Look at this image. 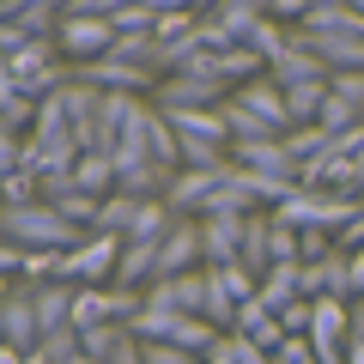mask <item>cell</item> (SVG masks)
Masks as SVG:
<instances>
[{
	"instance_id": "obj_1",
	"label": "cell",
	"mask_w": 364,
	"mask_h": 364,
	"mask_svg": "<svg viewBox=\"0 0 364 364\" xmlns=\"http://www.w3.org/2000/svg\"><path fill=\"white\" fill-rule=\"evenodd\" d=\"M0 237L18 249H73L91 231L61 219V207H49V200H31V207H0Z\"/></svg>"
},
{
	"instance_id": "obj_2",
	"label": "cell",
	"mask_w": 364,
	"mask_h": 364,
	"mask_svg": "<svg viewBox=\"0 0 364 364\" xmlns=\"http://www.w3.org/2000/svg\"><path fill=\"white\" fill-rule=\"evenodd\" d=\"M364 213V200L358 195H328V188H298L291 200H279L273 207V219L279 225H291V231H346L352 219Z\"/></svg>"
},
{
	"instance_id": "obj_3",
	"label": "cell",
	"mask_w": 364,
	"mask_h": 364,
	"mask_svg": "<svg viewBox=\"0 0 364 364\" xmlns=\"http://www.w3.org/2000/svg\"><path fill=\"white\" fill-rule=\"evenodd\" d=\"M116 261H122V237L91 231L85 243L61 249V267H55V279H67V286H109V279H116Z\"/></svg>"
},
{
	"instance_id": "obj_4",
	"label": "cell",
	"mask_w": 364,
	"mask_h": 364,
	"mask_svg": "<svg viewBox=\"0 0 364 364\" xmlns=\"http://www.w3.org/2000/svg\"><path fill=\"white\" fill-rule=\"evenodd\" d=\"M243 219H249V213H200V249H207V267H243Z\"/></svg>"
},
{
	"instance_id": "obj_5",
	"label": "cell",
	"mask_w": 364,
	"mask_h": 364,
	"mask_svg": "<svg viewBox=\"0 0 364 364\" xmlns=\"http://www.w3.org/2000/svg\"><path fill=\"white\" fill-rule=\"evenodd\" d=\"M158 109H219L231 91L219 85V79H195V73H164L158 79Z\"/></svg>"
},
{
	"instance_id": "obj_6",
	"label": "cell",
	"mask_w": 364,
	"mask_h": 364,
	"mask_svg": "<svg viewBox=\"0 0 364 364\" xmlns=\"http://www.w3.org/2000/svg\"><path fill=\"white\" fill-rule=\"evenodd\" d=\"M55 43H61L67 61H97V55L116 49V25H109V18H67V13H61Z\"/></svg>"
},
{
	"instance_id": "obj_7",
	"label": "cell",
	"mask_w": 364,
	"mask_h": 364,
	"mask_svg": "<svg viewBox=\"0 0 364 364\" xmlns=\"http://www.w3.org/2000/svg\"><path fill=\"white\" fill-rule=\"evenodd\" d=\"M146 304H158V310H182V316H200V310H207V267L152 279V286H146Z\"/></svg>"
},
{
	"instance_id": "obj_8",
	"label": "cell",
	"mask_w": 364,
	"mask_h": 364,
	"mask_svg": "<svg viewBox=\"0 0 364 364\" xmlns=\"http://www.w3.org/2000/svg\"><path fill=\"white\" fill-rule=\"evenodd\" d=\"M207 267V249H200V219H176L158 243V279L164 273H195Z\"/></svg>"
},
{
	"instance_id": "obj_9",
	"label": "cell",
	"mask_w": 364,
	"mask_h": 364,
	"mask_svg": "<svg viewBox=\"0 0 364 364\" xmlns=\"http://www.w3.org/2000/svg\"><path fill=\"white\" fill-rule=\"evenodd\" d=\"M310 55H322L328 73H364V37H346V31H291Z\"/></svg>"
},
{
	"instance_id": "obj_10",
	"label": "cell",
	"mask_w": 364,
	"mask_h": 364,
	"mask_svg": "<svg viewBox=\"0 0 364 364\" xmlns=\"http://www.w3.org/2000/svg\"><path fill=\"white\" fill-rule=\"evenodd\" d=\"M316 316H310V346L316 358H328V352H340L352 340V304L346 298H310Z\"/></svg>"
},
{
	"instance_id": "obj_11",
	"label": "cell",
	"mask_w": 364,
	"mask_h": 364,
	"mask_svg": "<svg viewBox=\"0 0 364 364\" xmlns=\"http://www.w3.org/2000/svg\"><path fill=\"white\" fill-rule=\"evenodd\" d=\"M304 298H358V286H352V255H328V261H304Z\"/></svg>"
},
{
	"instance_id": "obj_12",
	"label": "cell",
	"mask_w": 364,
	"mask_h": 364,
	"mask_svg": "<svg viewBox=\"0 0 364 364\" xmlns=\"http://www.w3.org/2000/svg\"><path fill=\"white\" fill-rule=\"evenodd\" d=\"M231 97H237V104L249 109V116H261V122H267L273 134H279V140H286V134H291V116H286V91L273 85L267 73H261V79H249V85H237Z\"/></svg>"
},
{
	"instance_id": "obj_13",
	"label": "cell",
	"mask_w": 364,
	"mask_h": 364,
	"mask_svg": "<svg viewBox=\"0 0 364 364\" xmlns=\"http://www.w3.org/2000/svg\"><path fill=\"white\" fill-rule=\"evenodd\" d=\"M0 334H6V346L31 352L43 340V322H37V298H31V286H18L13 298L0 304Z\"/></svg>"
},
{
	"instance_id": "obj_14",
	"label": "cell",
	"mask_w": 364,
	"mask_h": 364,
	"mask_svg": "<svg viewBox=\"0 0 364 364\" xmlns=\"http://www.w3.org/2000/svg\"><path fill=\"white\" fill-rule=\"evenodd\" d=\"M267 79H273L279 91H286V85H304V79H334V73H328V61H322V55H310L298 37H291L286 49H279V55L267 61Z\"/></svg>"
},
{
	"instance_id": "obj_15",
	"label": "cell",
	"mask_w": 364,
	"mask_h": 364,
	"mask_svg": "<svg viewBox=\"0 0 364 364\" xmlns=\"http://www.w3.org/2000/svg\"><path fill=\"white\" fill-rule=\"evenodd\" d=\"M231 164L261 170V176H298V158L286 152V140H237L231 146Z\"/></svg>"
},
{
	"instance_id": "obj_16",
	"label": "cell",
	"mask_w": 364,
	"mask_h": 364,
	"mask_svg": "<svg viewBox=\"0 0 364 364\" xmlns=\"http://www.w3.org/2000/svg\"><path fill=\"white\" fill-rule=\"evenodd\" d=\"M255 298L267 304L273 316L286 310V304H298V298H304V261H273V267L261 273V286H255Z\"/></svg>"
},
{
	"instance_id": "obj_17",
	"label": "cell",
	"mask_w": 364,
	"mask_h": 364,
	"mask_svg": "<svg viewBox=\"0 0 364 364\" xmlns=\"http://www.w3.org/2000/svg\"><path fill=\"white\" fill-rule=\"evenodd\" d=\"M152 279H158V243H134V237H122V261H116V279H109V286L146 291Z\"/></svg>"
},
{
	"instance_id": "obj_18",
	"label": "cell",
	"mask_w": 364,
	"mask_h": 364,
	"mask_svg": "<svg viewBox=\"0 0 364 364\" xmlns=\"http://www.w3.org/2000/svg\"><path fill=\"white\" fill-rule=\"evenodd\" d=\"M0 122H6L13 134H31V128H37V97L6 73V61H0Z\"/></svg>"
},
{
	"instance_id": "obj_19",
	"label": "cell",
	"mask_w": 364,
	"mask_h": 364,
	"mask_svg": "<svg viewBox=\"0 0 364 364\" xmlns=\"http://www.w3.org/2000/svg\"><path fill=\"white\" fill-rule=\"evenodd\" d=\"M31 298H37L43 334H55V328L73 322V286H67V279H43V286H31Z\"/></svg>"
},
{
	"instance_id": "obj_20",
	"label": "cell",
	"mask_w": 364,
	"mask_h": 364,
	"mask_svg": "<svg viewBox=\"0 0 364 364\" xmlns=\"http://www.w3.org/2000/svg\"><path fill=\"white\" fill-rule=\"evenodd\" d=\"M73 188H85V195H116V158L109 152H79V164H73Z\"/></svg>"
},
{
	"instance_id": "obj_21",
	"label": "cell",
	"mask_w": 364,
	"mask_h": 364,
	"mask_svg": "<svg viewBox=\"0 0 364 364\" xmlns=\"http://www.w3.org/2000/svg\"><path fill=\"white\" fill-rule=\"evenodd\" d=\"M322 97H328V79H304V85H286V116H291V128H304V122L322 116Z\"/></svg>"
},
{
	"instance_id": "obj_22",
	"label": "cell",
	"mask_w": 364,
	"mask_h": 364,
	"mask_svg": "<svg viewBox=\"0 0 364 364\" xmlns=\"http://www.w3.org/2000/svg\"><path fill=\"white\" fill-rule=\"evenodd\" d=\"M134 219H140V200H134V195H104V200H97V225H91V231L128 237V231H134Z\"/></svg>"
},
{
	"instance_id": "obj_23",
	"label": "cell",
	"mask_w": 364,
	"mask_h": 364,
	"mask_svg": "<svg viewBox=\"0 0 364 364\" xmlns=\"http://www.w3.org/2000/svg\"><path fill=\"white\" fill-rule=\"evenodd\" d=\"M146 146H152V158H158V164H170V170H176V158H182V134L170 128V116H164V109H146Z\"/></svg>"
},
{
	"instance_id": "obj_24",
	"label": "cell",
	"mask_w": 364,
	"mask_h": 364,
	"mask_svg": "<svg viewBox=\"0 0 364 364\" xmlns=\"http://www.w3.org/2000/svg\"><path fill=\"white\" fill-rule=\"evenodd\" d=\"M243 267L255 273V279H261V273L273 267V255H267V207H261V213H249V219H243Z\"/></svg>"
},
{
	"instance_id": "obj_25",
	"label": "cell",
	"mask_w": 364,
	"mask_h": 364,
	"mask_svg": "<svg viewBox=\"0 0 364 364\" xmlns=\"http://www.w3.org/2000/svg\"><path fill=\"white\" fill-rule=\"evenodd\" d=\"M207 364H273L249 334H219V346L207 352Z\"/></svg>"
},
{
	"instance_id": "obj_26",
	"label": "cell",
	"mask_w": 364,
	"mask_h": 364,
	"mask_svg": "<svg viewBox=\"0 0 364 364\" xmlns=\"http://www.w3.org/2000/svg\"><path fill=\"white\" fill-rule=\"evenodd\" d=\"M128 340V322H97V328H79V352H91V358H104L109 364V352Z\"/></svg>"
},
{
	"instance_id": "obj_27",
	"label": "cell",
	"mask_w": 364,
	"mask_h": 364,
	"mask_svg": "<svg viewBox=\"0 0 364 364\" xmlns=\"http://www.w3.org/2000/svg\"><path fill=\"white\" fill-rule=\"evenodd\" d=\"M225 122H231V146H237V140H279V134H273L261 116H249L237 97H225Z\"/></svg>"
},
{
	"instance_id": "obj_28",
	"label": "cell",
	"mask_w": 364,
	"mask_h": 364,
	"mask_svg": "<svg viewBox=\"0 0 364 364\" xmlns=\"http://www.w3.org/2000/svg\"><path fill=\"white\" fill-rule=\"evenodd\" d=\"M49 207H61V219H73V225H97V195H85V188H61V195L49 200Z\"/></svg>"
},
{
	"instance_id": "obj_29",
	"label": "cell",
	"mask_w": 364,
	"mask_h": 364,
	"mask_svg": "<svg viewBox=\"0 0 364 364\" xmlns=\"http://www.w3.org/2000/svg\"><path fill=\"white\" fill-rule=\"evenodd\" d=\"M31 200H43V182L31 176V170H13V176H0V207H31Z\"/></svg>"
},
{
	"instance_id": "obj_30",
	"label": "cell",
	"mask_w": 364,
	"mask_h": 364,
	"mask_svg": "<svg viewBox=\"0 0 364 364\" xmlns=\"http://www.w3.org/2000/svg\"><path fill=\"white\" fill-rule=\"evenodd\" d=\"M352 122H364V109H352L346 97H334V91H328V97H322V116H316V128H322V134H346Z\"/></svg>"
},
{
	"instance_id": "obj_31",
	"label": "cell",
	"mask_w": 364,
	"mask_h": 364,
	"mask_svg": "<svg viewBox=\"0 0 364 364\" xmlns=\"http://www.w3.org/2000/svg\"><path fill=\"white\" fill-rule=\"evenodd\" d=\"M37 352H43L49 364H67V358L79 352V328L67 322V328H55V334H43V340H37Z\"/></svg>"
},
{
	"instance_id": "obj_32",
	"label": "cell",
	"mask_w": 364,
	"mask_h": 364,
	"mask_svg": "<svg viewBox=\"0 0 364 364\" xmlns=\"http://www.w3.org/2000/svg\"><path fill=\"white\" fill-rule=\"evenodd\" d=\"M286 152H291V158H298V164H304V158L328 152V134L316 128V122H304V128H291V134H286Z\"/></svg>"
},
{
	"instance_id": "obj_33",
	"label": "cell",
	"mask_w": 364,
	"mask_h": 364,
	"mask_svg": "<svg viewBox=\"0 0 364 364\" xmlns=\"http://www.w3.org/2000/svg\"><path fill=\"white\" fill-rule=\"evenodd\" d=\"M267 255H273V261H304V255H298V231L279 225L273 213H267Z\"/></svg>"
},
{
	"instance_id": "obj_34",
	"label": "cell",
	"mask_w": 364,
	"mask_h": 364,
	"mask_svg": "<svg viewBox=\"0 0 364 364\" xmlns=\"http://www.w3.org/2000/svg\"><path fill=\"white\" fill-rule=\"evenodd\" d=\"M286 43H291V31H286V25H273V18H261V25H255V37H249V49H255V55H267V61H273V55L286 49Z\"/></svg>"
},
{
	"instance_id": "obj_35",
	"label": "cell",
	"mask_w": 364,
	"mask_h": 364,
	"mask_svg": "<svg viewBox=\"0 0 364 364\" xmlns=\"http://www.w3.org/2000/svg\"><path fill=\"white\" fill-rule=\"evenodd\" d=\"M261 6V18H273V25H304V13H310V0H255Z\"/></svg>"
},
{
	"instance_id": "obj_36",
	"label": "cell",
	"mask_w": 364,
	"mask_h": 364,
	"mask_svg": "<svg viewBox=\"0 0 364 364\" xmlns=\"http://www.w3.org/2000/svg\"><path fill=\"white\" fill-rule=\"evenodd\" d=\"M195 25H200V13H158V25H152V43H176V37H188Z\"/></svg>"
},
{
	"instance_id": "obj_37",
	"label": "cell",
	"mask_w": 364,
	"mask_h": 364,
	"mask_svg": "<svg viewBox=\"0 0 364 364\" xmlns=\"http://www.w3.org/2000/svg\"><path fill=\"white\" fill-rule=\"evenodd\" d=\"M140 352H146V364H207V358H195V352L170 346V340H140Z\"/></svg>"
},
{
	"instance_id": "obj_38",
	"label": "cell",
	"mask_w": 364,
	"mask_h": 364,
	"mask_svg": "<svg viewBox=\"0 0 364 364\" xmlns=\"http://www.w3.org/2000/svg\"><path fill=\"white\" fill-rule=\"evenodd\" d=\"M298 255L304 261H328L334 255V231H298Z\"/></svg>"
},
{
	"instance_id": "obj_39",
	"label": "cell",
	"mask_w": 364,
	"mask_h": 364,
	"mask_svg": "<svg viewBox=\"0 0 364 364\" xmlns=\"http://www.w3.org/2000/svg\"><path fill=\"white\" fill-rule=\"evenodd\" d=\"M267 316H273V310H267V304H261V298H249V304H237V322H231V334H255V328L267 322Z\"/></svg>"
},
{
	"instance_id": "obj_40",
	"label": "cell",
	"mask_w": 364,
	"mask_h": 364,
	"mask_svg": "<svg viewBox=\"0 0 364 364\" xmlns=\"http://www.w3.org/2000/svg\"><path fill=\"white\" fill-rule=\"evenodd\" d=\"M310 316H316V304L298 298V304H286V310H279V328H286V334H310Z\"/></svg>"
},
{
	"instance_id": "obj_41",
	"label": "cell",
	"mask_w": 364,
	"mask_h": 364,
	"mask_svg": "<svg viewBox=\"0 0 364 364\" xmlns=\"http://www.w3.org/2000/svg\"><path fill=\"white\" fill-rule=\"evenodd\" d=\"M18 164H25V134L6 128V134H0V176H13Z\"/></svg>"
},
{
	"instance_id": "obj_42",
	"label": "cell",
	"mask_w": 364,
	"mask_h": 364,
	"mask_svg": "<svg viewBox=\"0 0 364 364\" xmlns=\"http://www.w3.org/2000/svg\"><path fill=\"white\" fill-rule=\"evenodd\" d=\"M328 91H334V97H346L352 109H364V73H334V79H328Z\"/></svg>"
},
{
	"instance_id": "obj_43",
	"label": "cell",
	"mask_w": 364,
	"mask_h": 364,
	"mask_svg": "<svg viewBox=\"0 0 364 364\" xmlns=\"http://www.w3.org/2000/svg\"><path fill=\"white\" fill-rule=\"evenodd\" d=\"M249 340H255V346H261V352H267V358H273V352L286 346L291 334H286V328H279V316H267V322H261V328H255V334H249Z\"/></svg>"
},
{
	"instance_id": "obj_44",
	"label": "cell",
	"mask_w": 364,
	"mask_h": 364,
	"mask_svg": "<svg viewBox=\"0 0 364 364\" xmlns=\"http://www.w3.org/2000/svg\"><path fill=\"white\" fill-rule=\"evenodd\" d=\"M25 43H31V31L18 25V18H0V55H18Z\"/></svg>"
},
{
	"instance_id": "obj_45",
	"label": "cell",
	"mask_w": 364,
	"mask_h": 364,
	"mask_svg": "<svg viewBox=\"0 0 364 364\" xmlns=\"http://www.w3.org/2000/svg\"><path fill=\"white\" fill-rule=\"evenodd\" d=\"M334 249H340V255H358V249H364V213H358V219H352L346 231L334 237Z\"/></svg>"
},
{
	"instance_id": "obj_46",
	"label": "cell",
	"mask_w": 364,
	"mask_h": 364,
	"mask_svg": "<svg viewBox=\"0 0 364 364\" xmlns=\"http://www.w3.org/2000/svg\"><path fill=\"white\" fill-rule=\"evenodd\" d=\"M109 364H146V352H140V340L128 334V340H122L116 352H109Z\"/></svg>"
},
{
	"instance_id": "obj_47",
	"label": "cell",
	"mask_w": 364,
	"mask_h": 364,
	"mask_svg": "<svg viewBox=\"0 0 364 364\" xmlns=\"http://www.w3.org/2000/svg\"><path fill=\"white\" fill-rule=\"evenodd\" d=\"M146 6H152V13H195L188 0H146Z\"/></svg>"
},
{
	"instance_id": "obj_48",
	"label": "cell",
	"mask_w": 364,
	"mask_h": 364,
	"mask_svg": "<svg viewBox=\"0 0 364 364\" xmlns=\"http://www.w3.org/2000/svg\"><path fill=\"white\" fill-rule=\"evenodd\" d=\"M352 340H364V298H352Z\"/></svg>"
},
{
	"instance_id": "obj_49",
	"label": "cell",
	"mask_w": 364,
	"mask_h": 364,
	"mask_svg": "<svg viewBox=\"0 0 364 364\" xmlns=\"http://www.w3.org/2000/svg\"><path fill=\"white\" fill-rule=\"evenodd\" d=\"M13 6H55V13H67V0H13ZM6 6V13H13Z\"/></svg>"
},
{
	"instance_id": "obj_50",
	"label": "cell",
	"mask_w": 364,
	"mask_h": 364,
	"mask_svg": "<svg viewBox=\"0 0 364 364\" xmlns=\"http://www.w3.org/2000/svg\"><path fill=\"white\" fill-rule=\"evenodd\" d=\"M346 364H364V340H346Z\"/></svg>"
},
{
	"instance_id": "obj_51",
	"label": "cell",
	"mask_w": 364,
	"mask_h": 364,
	"mask_svg": "<svg viewBox=\"0 0 364 364\" xmlns=\"http://www.w3.org/2000/svg\"><path fill=\"white\" fill-rule=\"evenodd\" d=\"M67 364H104V358H91V352H73V358H67Z\"/></svg>"
},
{
	"instance_id": "obj_52",
	"label": "cell",
	"mask_w": 364,
	"mask_h": 364,
	"mask_svg": "<svg viewBox=\"0 0 364 364\" xmlns=\"http://www.w3.org/2000/svg\"><path fill=\"white\" fill-rule=\"evenodd\" d=\"M352 164H358V200H364V152H358V158H352Z\"/></svg>"
},
{
	"instance_id": "obj_53",
	"label": "cell",
	"mask_w": 364,
	"mask_h": 364,
	"mask_svg": "<svg viewBox=\"0 0 364 364\" xmlns=\"http://www.w3.org/2000/svg\"><path fill=\"white\" fill-rule=\"evenodd\" d=\"M188 6H195V13H213V6H219V0H188Z\"/></svg>"
},
{
	"instance_id": "obj_54",
	"label": "cell",
	"mask_w": 364,
	"mask_h": 364,
	"mask_svg": "<svg viewBox=\"0 0 364 364\" xmlns=\"http://www.w3.org/2000/svg\"><path fill=\"white\" fill-rule=\"evenodd\" d=\"M25 364H49V358H43V352H37V346H31V352H25Z\"/></svg>"
},
{
	"instance_id": "obj_55",
	"label": "cell",
	"mask_w": 364,
	"mask_h": 364,
	"mask_svg": "<svg viewBox=\"0 0 364 364\" xmlns=\"http://www.w3.org/2000/svg\"><path fill=\"white\" fill-rule=\"evenodd\" d=\"M6 298H13V286H6V273H0V304H6Z\"/></svg>"
},
{
	"instance_id": "obj_56",
	"label": "cell",
	"mask_w": 364,
	"mask_h": 364,
	"mask_svg": "<svg viewBox=\"0 0 364 364\" xmlns=\"http://www.w3.org/2000/svg\"><path fill=\"white\" fill-rule=\"evenodd\" d=\"M346 6H352V13H364V0H346Z\"/></svg>"
},
{
	"instance_id": "obj_57",
	"label": "cell",
	"mask_w": 364,
	"mask_h": 364,
	"mask_svg": "<svg viewBox=\"0 0 364 364\" xmlns=\"http://www.w3.org/2000/svg\"><path fill=\"white\" fill-rule=\"evenodd\" d=\"M6 6H13V0H0V13H6Z\"/></svg>"
},
{
	"instance_id": "obj_58",
	"label": "cell",
	"mask_w": 364,
	"mask_h": 364,
	"mask_svg": "<svg viewBox=\"0 0 364 364\" xmlns=\"http://www.w3.org/2000/svg\"><path fill=\"white\" fill-rule=\"evenodd\" d=\"M0 346H6V334H0Z\"/></svg>"
},
{
	"instance_id": "obj_59",
	"label": "cell",
	"mask_w": 364,
	"mask_h": 364,
	"mask_svg": "<svg viewBox=\"0 0 364 364\" xmlns=\"http://www.w3.org/2000/svg\"><path fill=\"white\" fill-rule=\"evenodd\" d=\"M0 134H6V122H0Z\"/></svg>"
}]
</instances>
